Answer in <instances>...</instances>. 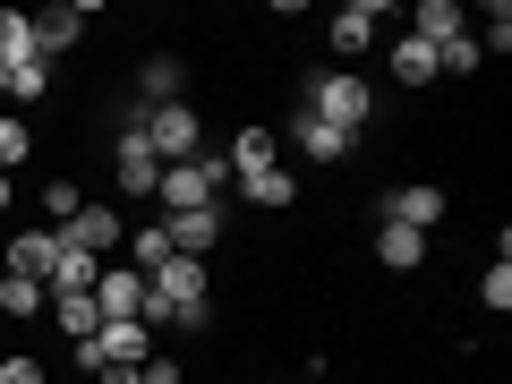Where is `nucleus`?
<instances>
[{"label":"nucleus","instance_id":"nucleus-32","mask_svg":"<svg viewBox=\"0 0 512 384\" xmlns=\"http://www.w3.org/2000/svg\"><path fill=\"white\" fill-rule=\"evenodd\" d=\"M9 197H18V180H9V171H0V214H9Z\"/></svg>","mask_w":512,"mask_h":384},{"label":"nucleus","instance_id":"nucleus-21","mask_svg":"<svg viewBox=\"0 0 512 384\" xmlns=\"http://www.w3.org/2000/svg\"><path fill=\"white\" fill-rule=\"evenodd\" d=\"M393 77H402V86H427V77H436V43L402 35V43H393Z\"/></svg>","mask_w":512,"mask_h":384},{"label":"nucleus","instance_id":"nucleus-14","mask_svg":"<svg viewBox=\"0 0 512 384\" xmlns=\"http://www.w3.org/2000/svg\"><path fill=\"white\" fill-rule=\"evenodd\" d=\"M410 35L419 43H453V35H470V9H461V0H419V9H410Z\"/></svg>","mask_w":512,"mask_h":384},{"label":"nucleus","instance_id":"nucleus-25","mask_svg":"<svg viewBox=\"0 0 512 384\" xmlns=\"http://www.w3.org/2000/svg\"><path fill=\"white\" fill-rule=\"evenodd\" d=\"M43 214H52V231H60V222H77V214H86L77 180H43Z\"/></svg>","mask_w":512,"mask_h":384},{"label":"nucleus","instance_id":"nucleus-23","mask_svg":"<svg viewBox=\"0 0 512 384\" xmlns=\"http://www.w3.org/2000/svg\"><path fill=\"white\" fill-rule=\"evenodd\" d=\"M26 154H35V137H26V120H18V111H0V171L18 180V163H26Z\"/></svg>","mask_w":512,"mask_h":384},{"label":"nucleus","instance_id":"nucleus-12","mask_svg":"<svg viewBox=\"0 0 512 384\" xmlns=\"http://www.w3.org/2000/svg\"><path fill=\"white\" fill-rule=\"evenodd\" d=\"M180 86H188V69L171 52H154L146 69H137V111H163V103H180Z\"/></svg>","mask_w":512,"mask_h":384},{"label":"nucleus","instance_id":"nucleus-9","mask_svg":"<svg viewBox=\"0 0 512 384\" xmlns=\"http://www.w3.org/2000/svg\"><path fill=\"white\" fill-rule=\"evenodd\" d=\"M163 231H171V256H205V248H222V205H197V214H163Z\"/></svg>","mask_w":512,"mask_h":384},{"label":"nucleus","instance_id":"nucleus-15","mask_svg":"<svg viewBox=\"0 0 512 384\" xmlns=\"http://www.w3.org/2000/svg\"><path fill=\"white\" fill-rule=\"evenodd\" d=\"M291 137H299V154L308 163H342L359 137H342V128H325V120H308V111H291Z\"/></svg>","mask_w":512,"mask_h":384},{"label":"nucleus","instance_id":"nucleus-8","mask_svg":"<svg viewBox=\"0 0 512 384\" xmlns=\"http://www.w3.org/2000/svg\"><path fill=\"white\" fill-rule=\"evenodd\" d=\"M384 222H402V231H436V222H444V188L436 180H402L393 197H384Z\"/></svg>","mask_w":512,"mask_h":384},{"label":"nucleus","instance_id":"nucleus-10","mask_svg":"<svg viewBox=\"0 0 512 384\" xmlns=\"http://www.w3.org/2000/svg\"><path fill=\"white\" fill-rule=\"evenodd\" d=\"M52 265H60V239L52 231H18V239H9V248H0V274H52Z\"/></svg>","mask_w":512,"mask_h":384},{"label":"nucleus","instance_id":"nucleus-24","mask_svg":"<svg viewBox=\"0 0 512 384\" xmlns=\"http://www.w3.org/2000/svg\"><path fill=\"white\" fill-rule=\"evenodd\" d=\"M0 308H9V316H35L43 308V282L35 274H0Z\"/></svg>","mask_w":512,"mask_h":384},{"label":"nucleus","instance_id":"nucleus-26","mask_svg":"<svg viewBox=\"0 0 512 384\" xmlns=\"http://www.w3.org/2000/svg\"><path fill=\"white\" fill-rule=\"evenodd\" d=\"M478 60H487V52H478L470 35H453V43H436V77H470Z\"/></svg>","mask_w":512,"mask_h":384},{"label":"nucleus","instance_id":"nucleus-2","mask_svg":"<svg viewBox=\"0 0 512 384\" xmlns=\"http://www.w3.org/2000/svg\"><path fill=\"white\" fill-rule=\"evenodd\" d=\"M94 308H103V325H163V299H154V282L137 274V265H103L94 274Z\"/></svg>","mask_w":512,"mask_h":384},{"label":"nucleus","instance_id":"nucleus-4","mask_svg":"<svg viewBox=\"0 0 512 384\" xmlns=\"http://www.w3.org/2000/svg\"><path fill=\"white\" fill-rule=\"evenodd\" d=\"M128 120L146 128V146H154V163H188V154H205V120H197V103H163V111H128Z\"/></svg>","mask_w":512,"mask_h":384},{"label":"nucleus","instance_id":"nucleus-27","mask_svg":"<svg viewBox=\"0 0 512 384\" xmlns=\"http://www.w3.org/2000/svg\"><path fill=\"white\" fill-rule=\"evenodd\" d=\"M478 52H504V43H512V9H504V0H495V9H487V18H478Z\"/></svg>","mask_w":512,"mask_h":384},{"label":"nucleus","instance_id":"nucleus-30","mask_svg":"<svg viewBox=\"0 0 512 384\" xmlns=\"http://www.w3.org/2000/svg\"><path fill=\"white\" fill-rule=\"evenodd\" d=\"M137 376H146V384H180V359H146Z\"/></svg>","mask_w":512,"mask_h":384},{"label":"nucleus","instance_id":"nucleus-1","mask_svg":"<svg viewBox=\"0 0 512 384\" xmlns=\"http://www.w3.org/2000/svg\"><path fill=\"white\" fill-rule=\"evenodd\" d=\"M299 111H308V120H325V128H342V137H359V128H367V77H359V69H325V77H308Z\"/></svg>","mask_w":512,"mask_h":384},{"label":"nucleus","instance_id":"nucleus-33","mask_svg":"<svg viewBox=\"0 0 512 384\" xmlns=\"http://www.w3.org/2000/svg\"><path fill=\"white\" fill-rule=\"evenodd\" d=\"M316 384H325V376H316Z\"/></svg>","mask_w":512,"mask_h":384},{"label":"nucleus","instance_id":"nucleus-29","mask_svg":"<svg viewBox=\"0 0 512 384\" xmlns=\"http://www.w3.org/2000/svg\"><path fill=\"white\" fill-rule=\"evenodd\" d=\"M0 384H43V359H26V350H9V359H0Z\"/></svg>","mask_w":512,"mask_h":384},{"label":"nucleus","instance_id":"nucleus-17","mask_svg":"<svg viewBox=\"0 0 512 384\" xmlns=\"http://www.w3.org/2000/svg\"><path fill=\"white\" fill-rule=\"evenodd\" d=\"M43 308L60 316V333H69V342H94V333H103V308H94V291H69V299H43Z\"/></svg>","mask_w":512,"mask_h":384},{"label":"nucleus","instance_id":"nucleus-28","mask_svg":"<svg viewBox=\"0 0 512 384\" xmlns=\"http://www.w3.org/2000/svg\"><path fill=\"white\" fill-rule=\"evenodd\" d=\"M478 299H487V308L504 316V308H512V265H487V282H478Z\"/></svg>","mask_w":512,"mask_h":384},{"label":"nucleus","instance_id":"nucleus-18","mask_svg":"<svg viewBox=\"0 0 512 384\" xmlns=\"http://www.w3.org/2000/svg\"><path fill=\"white\" fill-rule=\"evenodd\" d=\"M231 171H239V180L274 171V128H239V137H231Z\"/></svg>","mask_w":512,"mask_h":384},{"label":"nucleus","instance_id":"nucleus-5","mask_svg":"<svg viewBox=\"0 0 512 384\" xmlns=\"http://www.w3.org/2000/svg\"><path fill=\"white\" fill-rule=\"evenodd\" d=\"M111 180H120V197H154V180H163V163H154V146H146V128H137V120H120Z\"/></svg>","mask_w":512,"mask_h":384},{"label":"nucleus","instance_id":"nucleus-31","mask_svg":"<svg viewBox=\"0 0 512 384\" xmlns=\"http://www.w3.org/2000/svg\"><path fill=\"white\" fill-rule=\"evenodd\" d=\"M94 384H146L137 367H94Z\"/></svg>","mask_w":512,"mask_h":384},{"label":"nucleus","instance_id":"nucleus-16","mask_svg":"<svg viewBox=\"0 0 512 384\" xmlns=\"http://www.w3.org/2000/svg\"><path fill=\"white\" fill-rule=\"evenodd\" d=\"M43 94H52V69H43V60L0 69V111H26V103H43Z\"/></svg>","mask_w":512,"mask_h":384},{"label":"nucleus","instance_id":"nucleus-13","mask_svg":"<svg viewBox=\"0 0 512 384\" xmlns=\"http://www.w3.org/2000/svg\"><path fill=\"white\" fill-rule=\"evenodd\" d=\"M376 265H384V274H419V265H427V231L384 222V231H376Z\"/></svg>","mask_w":512,"mask_h":384},{"label":"nucleus","instance_id":"nucleus-20","mask_svg":"<svg viewBox=\"0 0 512 384\" xmlns=\"http://www.w3.org/2000/svg\"><path fill=\"white\" fill-rule=\"evenodd\" d=\"M128 265H137L146 282L171 265V231H163V222H154V231H128Z\"/></svg>","mask_w":512,"mask_h":384},{"label":"nucleus","instance_id":"nucleus-11","mask_svg":"<svg viewBox=\"0 0 512 384\" xmlns=\"http://www.w3.org/2000/svg\"><path fill=\"white\" fill-rule=\"evenodd\" d=\"M376 18H384L376 0H350V9H333V26H325V35H333V52H342V60H359L367 43H376Z\"/></svg>","mask_w":512,"mask_h":384},{"label":"nucleus","instance_id":"nucleus-6","mask_svg":"<svg viewBox=\"0 0 512 384\" xmlns=\"http://www.w3.org/2000/svg\"><path fill=\"white\" fill-rule=\"evenodd\" d=\"M60 248H69V256H94V265H103V256L111 248H120V239H128V222L120 214H111V205H86V214H77V222H60Z\"/></svg>","mask_w":512,"mask_h":384},{"label":"nucleus","instance_id":"nucleus-3","mask_svg":"<svg viewBox=\"0 0 512 384\" xmlns=\"http://www.w3.org/2000/svg\"><path fill=\"white\" fill-rule=\"evenodd\" d=\"M222 154H188V163H163V180H154V197H163V214H197V205L222 197Z\"/></svg>","mask_w":512,"mask_h":384},{"label":"nucleus","instance_id":"nucleus-7","mask_svg":"<svg viewBox=\"0 0 512 384\" xmlns=\"http://www.w3.org/2000/svg\"><path fill=\"white\" fill-rule=\"evenodd\" d=\"M86 18H94V9H77V0H60V9H43V18H35V60H43V69H52L60 52L86 43Z\"/></svg>","mask_w":512,"mask_h":384},{"label":"nucleus","instance_id":"nucleus-19","mask_svg":"<svg viewBox=\"0 0 512 384\" xmlns=\"http://www.w3.org/2000/svg\"><path fill=\"white\" fill-rule=\"evenodd\" d=\"M239 197H248V205H265V214H282V205L299 197V180L274 163V171H256V180H239Z\"/></svg>","mask_w":512,"mask_h":384},{"label":"nucleus","instance_id":"nucleus-22","mask_svg":"<svg viewBox=\"0 0 512 384\" xmlns=\"http://www.w3.org/2000/svg\"><path fill=\"white\" fill-rule=\"evenodd\" d=\"M18 60H35V18L0 9V69H18Z\"/></svg>","mask_w":512,"mask_h":384}]
</instances>
